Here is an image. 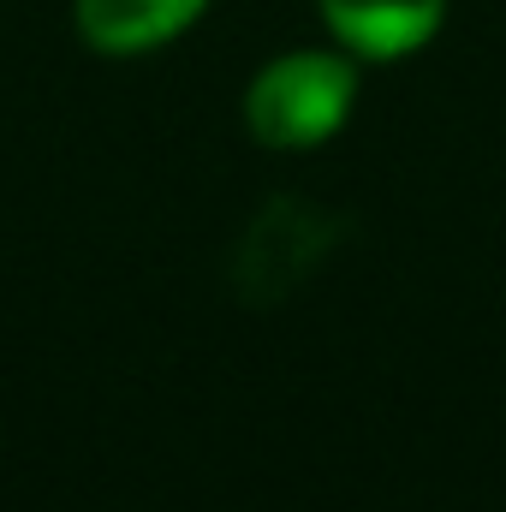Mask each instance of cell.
Masks as SVG:
<instances>
[{
	"mask_svg": "<svg viewBox=\"0 0 506 512\" xmlns=\"http://www.w3.org/2000/svg\"><path fill=\"white\" fill-rule=\"evenodd\" d=\"M209 0H78V30L102 54H143L179 36Z\"/></svg>",
	"mask_w": 506,
	"mask_h": 512,
	"instance_id": "277c9868",
	"label": "cell"
},
{
	"mask_svg": "<svg viewBox=\"0 0 506 512\" xmlns=\"http://www.w3.org/2000/svg\"><path fill=\"white\" fill-rule=\"evenodd\" d=\"M322 251H328V215L316 203H292V197L262 203L251 239L239 245V286H245V298L268 304V298L292 292L316 268Z\"/></svg>",
	"mask_w": 506,
	"mask_h": 512,
	"instance_id": "7a4b0ae2",
	"label": "cell"
},
{
	"mask_svg": "<svg viewBox=\"0 0 506 512\" xmlns=\"http://www.w3.org/2000/svg\"><path fill=\"white\" fill-rule=\"evenodd\" d=\"M316 6H322L328 30L346 42V54H358V60L411 54L447 18V0H316Z\"/></svg>",
	"mask_w": 506,
	"mask_h": 512,
	"instance_id": "3957f363",
	"label": "cell"
},
{
	"mask_svg": "<svg viewBox=\"0 0 506 512\" xmlns=\"http://www.w3.org/2000/svg\"><path fill=\"white\" fill-rule=\"evenodd\" d=\"M358 102V66L352 54H328V48H298L268 60L245 90V120L251 137L268 149H310L328 143L346 126Z\"/></svg>",
	"mask_w": 506,
	"mask_h": 512,
	"instance_id": "6da1fadb",
	"label": "cell"
}]
</instances>
